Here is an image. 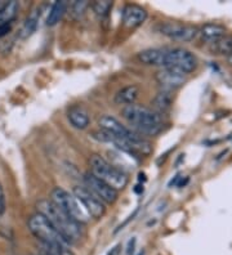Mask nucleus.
<instances>
[{
    "mask_svg": "<svg viewBox=\"0 0 232 255\" xmlns=\"http://www.w3.org/2000/svg\"><path fill=\"white\" fill-rule=\"evenodd\" d=\"M49 200L61 209L66 215L72 218L74 221H76L80 225H87L90 221V217L88 215L82 204L79 202L78 198L72 194H70L68 191L62 187H55L51 192V198Z\"/></svg>",
    "mask_w": 232,
    "mask_h": 255,
    "instance_id": "20e7f679",
    "label": "nucleus"
},
{
    "mask_svg": "<svg viewBox=\"0 0 232 255\" xmlns=\"http://www.w3.org/2000/svg\"><path fill=\"white\" fill-rule=\"evenodd\" d=\"M29 229L40 241L41 245L47 246H68L62 236L49 225V222L39 213L31 215L28 222Z\"/></svg>",
    "mask_w": 232,
    "mask_h": 255,
    "instance_id": "39448f33",
    "label": "nucleus"
},
{
    "mask_svg": "<svg viewBox=\"0 0 232 255\" xmlns=\"http://www.w3.org/2000/svg\"><path fill=\"white\" fill-rule=\"evenodd\" d=\"M41 16V7L35 8L32 12L28 16L26 21H25L24 26L20 30V38L21 39H28L31 35L34 34L35 31L38 30L39 21H40Z\"/></svg>",
    "mask_w": 232,
    "mask_h": 255,
    "instance_id": "2eb2a0df",
    "label": "nucleus"
},
{
    "mask_svg": "<svg viewBox=\"0 0 232 255\" xmlns=\"http://www.w3.org/2000/svg\"><path fill=\"white\" fill-rule=\"evenodd\" d=\"M36 213L43 215L49 222V225L62 236L68 245H74L83 237L82 225L66 215L48 198L39 200L36 202Z\"/></svg>",
    "mask_w": 232,
    "mask_h": 255,
    "instance_id": "f257e3e1",
    "label": "nucleus"
},
{
    "mask_svg": "<svg viewBox=\"0 0 232 255\" xmlns=\"http://www.w3.org/2000/svg\"><path fill=\"white\" fill-rule=\"evenodd\" d=\"M88 7H89V3L88 1H86V0H83V1L76 0V1L70 4L67 8L70 9V14L72 16V18L80 20V18L84 16V13H86V10Z\"/></svg>",
    "mask_w": 232,
    "mask_h": 255,
    "instance_id": "4be33fe9",
    "label": "nucleus"
},
{
    "mask_svg": "<svg viewBox=\"0 0 232 255\" xmlns=\"http://www.w3.org/2000/svg\"><path fill=\"white\" fill-rule=\"evenodd\" d=\"M173 101L174 98L171 90L163 89V90H160V92L155 95V98L152 99V105H154L155 107V111L161 115V113H168V111L172 109Z\"/></svg>",
    "mask_w": 232,
    "mask_h": 255,
    "instance_id": "f3484780",
    "label": "nucleus"
},
{
    "mask_svg": "<svg viewBox=\"0 0 232 255\" xmlns=\"http://www.w3.org/2000/svg\"><path fill=\"white\" fill-rule=\"evenodd\" d=\"M164 55L165 49L161 48H152V49H146L138 53L137 58L141 63L147 66H160L163 67L164 63Z\"/></svg>",
    "mask_w": 232,
    "mask_h": 255,
    "instance_id": "4468645a",
    "label": "nucleus"
},
{
    "mask_svg": "<svg viewBox=\"0 0 232 255\" xmlns=\"http://www.w3.org/2000/svg\"><path fill=\"white\" fill-rule=\"evenodd\" d=\"M210 52L213 55L229 56L232 52V36H223L222 39L210 44Z\"/></svg>",
    "mask_w": 232,
    "mask_h": 255,
    "instance_id": "aec40b11",
    "label": "nucleus"
},
{
    "mask_svg": "<svg viewBox=\"0 0 232 255\" xmlns=\"http://www.w3.org/2000/svg\"><path fill=\"white\" fill-rule=\"evenodd\" d=\"M123 25L128 28H137L145 24L147 18V12L145 8L137 4H126L121 13Z\"/></svg>",
    "mask_w": 232,
    "mask_h": 255,
    "instance_id": "9b49d317",
    "label": "nucleus"
},
{
    "mask_svg": "<svg viewBox=\"0 0 232 255\" xmlns=\"http://www.w3.org/2000/svg\"><path fill=\"white\" fill-rule=\"evenodd\" d=\"M84 187L88 188L105 205L114 204L117 200V198H119V192L117 191L114 190L113 187H110L109 184H106L105 182L94 177L92 173H87L84 175Z\"/></svg>",
    "mask_w": 232,
    "mask_h": 255,
    "instance_id": "1a4fd4ad",
    "label": "nucleus"
},
{
    "mask_svg": "<svg viewBox=\"0 0 232 255\" xmlns=\"http://www.w3.org/2000/svg\"><path fill=\"white\" fill-rule=\"evenodd\" d=\"M12 30V24H7V25H3V26H0V39L8 35Z\"/></svg>",
    "mask_w": 232,
    "mask_h": 255,
    "instance_id": "b1692460",
    "label": "nucleus"
},
{
    "mask_svg": "<svg viewBox=\"0 0 232 255\" xmlns=\"http://www.w3.org/2000/svg\"><path fill=\"white\" fill-rule=\"evenodd\" d=\"M136 237H132V240H129V244H128V249H126V255H133L134 254V248H136Z\"/></svg>",
    "mask_w": 232,
    "mask_h": 255,
    "instance_id": "393cba45",
    "label": "nucleus"
},
{
    "mask_svg": "<svg viewBox=\"0 0 232 255\" xmlns=\"http://www.w3.org/2000/svg\"><path fill=\"white\" fill-rule=\"evenodd\" d=\"M140 94V88L137 85H128L120 89L119 92L115 94V103L116 105H123L124 107L129 105H134L136 99Z\"/></svg>",
    "mask_w": 232,
    "mask_h": 255,
    "instance_id": "dca6fc26",
    "label": "nucleus"
},
{
    "mask_svg": "<svg viewBox=\"0 0 232 255\" xmlns=\"http://www.w3.org/2000/svg\"><path fill=\"white\" fill-rule=\"evenodd\" d=\"M134 191H136L137 194H141V192H144V186H136Z\"/></svg>",
    "mask_w": 232,
    "mask_h": 255,
    "instance_id": "a878e982",
    "label": "nucleus"
},
{
    "mask_svg": "<svg viewBox=\"0 0 232 255\" xmlns=\"http://www.w3.org/2000/svg\"><path fill=\"white\" fill-rule=\"evenodd\" d=\"M72 195L78 198L84 210L93 219H101V218H103V215L106 214V205L103 204L97 196H94L88 188L76 186L72 190Z\"/></svg>",
    "mask_w": 232,
    "mask_h": 255,
    "instance_id": "0eeeda50",
    "label": "nucleus"
},
{
    "mask_svg": "<svg viewBox=\"0 0 232 255\" xmlns=\"http://www.w3.org/2000/svg\"><path fill=\"white\" fill-rule=\"evenodd\" d=\"M121 115L126 120V123L133 128L137 134L148 137L159 136L164 130V119L155 110L141 105L125 106L121 110Z\"/></svg>",
    "mask_w": 232,
    "mask_h": 255,
    "instance_id": "f03ea898",
    "label": "nucleus"
},
{
    "mask_svg": "<svg viewBox=\"0 0 232 255\" xmlns=\"http://www.w3.org/2000/svg\"><path fill=\"white\" fill-rule=\"evenodd\" d=\"M67 119L71 123V125L76 129H87L90 124V119L87 113L86 109H83L82 106H72L67 111Z\"/></svg>",
    "mask_w": 232,
    "mask_h": 255,
    "instance_id": "f8f14e48",
    "label": "nucleus"
},
{
    "mask_svg": "<svg viewBox=\"0 0 232 255\" xmlns=\"http://www.w3.org/2000/svg\"><path fill=\"white\" fill-rule=\"evenodd\" d=\"M113 5L114 3L110 0H96L93 3H89V7L92 8L93 12L99 17H106L110 10L113 9Z\"/></svg>",
    "mask_w": 232,
    "mask_h": 255,
    "instance_id": "412c9836",
    "label": "nucleus"
},
{
    "mask_svg": "<svg viewBox=\"0 0 232 255\" xmlns=\"http://www.w3.org/2000/svg\"><path fill=\"white\" fill-rule=\"evenodd\" d=\"M89 167H90V173L96 178L101 179L110 187H113L117 192L128 186L129 178L126 175L121 168H117L116 165L110 164L99 155H93L89 159Z\"/></svg>",
    "mask_w": 232,
    "mask_h": 255,
    "instance_id": "7ed1b4c3",
    "label": "nucleus"
},
{
    "mask_svg": "<svg viewBox=\"0 0 232 255\" xmlns=\"http://www.w3.org/2000/svg\"><path fill=\"white\" fill-rule=\"evenodd\" d=\"M117 249H119V246H116V248H114V249H113V252L110 253L109 255H115L116 253H117Z\"/></svg>",
    "mask_w": 232,
    "mask_h": 255,
    "instance_id": "c85d7f7f",
    "label": "nucleus"
},
{
    "mask_svg": "<svg viewBox=\"0 0 232 255\" xmlns=\"http://www.w3.org/2000/svg\"><path fill=\"white\" fill-rule=\"evenodd\" d=\"M67 7V1H62V0L61 1H55V3L52 4L48 17H47V26H55V25H57L62 20L63 14L66 13Z\"/></svg>",
    "mask_w": 232,
    "mask_h": 255,
    "instance_id": "a211bd4d",
    "label": "nucleus"
},
{
    "mask_svg": "<svg viewBox=\"0 0 232 255\" xmlns=\"http://www.w3.org/2000/svg\"><path fill=\"white\" fill-rule=\"evenodd\" d=\"M8 1H3V0H1V1H0V10L3 9L4 7H5V4H7Z\"/></svg>",
    "mask_w": 232,
    "mask_h": 255,
    "instance_id": "c756f323",
    "label": "nucleus"
},
{
    "mask_svg": "<svg viewBox=\"0 0 232 255\" xmlns=\"http://www.w3.org/2000/svg\"><path fill=\"white\" fill-rule=\"evenodd\" d=\"M227 62H229V65L232 66V52L230 53L229 56H227Z\"/></svg>",
    "mask_w": 232,
    "mask_h": 255,
    "instance_id": "bb28decb",
    "label": "nucleus"
},
{
    "mask_svg": "<svg viewBox=\"0 0 232 255\" xmlns=\"http://www.w3.org/2000/svg\"><path fill=\"white\" fill-rule=\"evenodd\" d=\"M7 209V202H5V194H4L3 186L0 184V218L3 217Z\"/></svg>",
    "mask_w": 232,
    "mask_h": 255,
    "instance_id": "5701e85b",
    "label": "nucleus"
},
{
    "mask_svg": "<svg viewBox=\"0 0 232 255\" xmlns=\"http://www.w3.org/2000/svg\"><path fill=\"white\" fill-rule=\"evenodd\" d=\"M199 35H200L203 41L208 43V44H213L217 40L226 36V28L225 26L219 24H206L199 30Z\"/></svg>",
    "mask_w": 232,
    "mask_h": 255,
    "instance_id": "ddd939ff",
    "label": "nucleus"
},
{
    "mask_svg": "<svg viewBox=\"0 0 232 255\" xmlns=\"http://www.w3.org/2000/svg\"><path fill=\"white\" fill-rule=\"evenodd\" d=\"M18 9H20V5L17 1H8L5 7L0 10V26L12 24V21L17 16Z\"/></svg>",
    "mask_w": 232,
    "mask_h": 255,
    "instance_id": "6ab92c4d",
    "label": "nucleus"
},
{
    "mask_svg": "<svg viewBox=\"0 0 232 255\" xmlns=\"http://www.w3.org/2000/svg\"><path fill=\"white\" fill-rule=\"evenodd\" d=\"M155 79L163 86V89L172 92L173 89L181 88L187 80V75L173 68H161L155 74Z\"/></svg>",
    "mask_w": 232,
    "mask_h": 255,
    "instance_id": "9d476101",
    "label": "nucleus"
},
{
    "mask_svg": "<svg viewBox=\"0 0 232 255\" xmlns=\"http://www.w3.org/2000/svg\"><path fill=\"white\" fill-rule=\"evenodd\" d=\"M196 67H198V58L187 49L183 48L165 49L163 68H173L187 75L190 72L195 71Z\"/></svg>",
    "mask_w": 232,
    "mask_h": 255,
    "instance_id": "423d86ee",
    "label": "nucleus"
},
{
    "mask_svg": "<svg viewBox=\"0 0 232 255\" xmlns=\"http://www.w3.org/2000/svg\"><path fill=\"white\" fill-rule=\"evenodd\" d=\"M156 30L161 35L175 41H191L199 35V30L191 25L179 22H161L156 26Z\"/></svg>",
    "mask_w": 232,
    "mask_h": 255,
    "instance_id": "6e6552de",
    "label": "nucleus"
},
{
    "mask_svg": "<svg viewBox=\"0 0 232 255\" xmlns=\"http://www.w3.org/2000/svg\"><path fill=\"white\" fill-rule=\"evenodd\" d=\"M38 255H51L49 253H47L45 250H43V249H40V252H39Z\"/></svg>",
    "mask_w": 232,
    "mask_h": 255,
    "instance_id": "cd10ccee",
    "label": "nucleus"
}]
</instances>
